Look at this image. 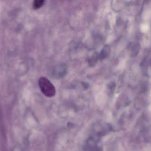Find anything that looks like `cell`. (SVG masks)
I'll use <instances>...</instances> for the list:
<instances>
[{"mask_svg": "<svg viewBox=\"0 0 151 151\" xmlns=\"http://www.w3.org/2000/svg\"><path fill=\"white\" fill-rule=\"evenodd\" d=\"M39 84L41 90L46 96L52 97L55 95L56 89L55 86L46 77H41L39 80Z\"/></svg>", "mask_w": 151, "mask_h": 151, "instance_id": "6da1fadb", "label": "cell"}, {"mask_svg": "<svg viewBox=\"0 0 151 151\" xmlns=\"http://www.w3.org/2000/svg\"><path fill=\"white\" fill-rule=\"evenodd\" d=\"M67 71V68L66 65L62 64L55 68L54 75L57 78H63L66 74Z\"/></svg>", "mask_w": 151, "mask_h": 151, "instance_id": "7a4b0ae2", "label": "cell"}, {"mask_svg": "<svg viewBox=\"0 0 151 151\" xmlns=\"http://www.w3.org/2000/svg\"><path fill=\"white\" fill-rule=\"evenodd\" d=\"M44 1L43 0H36L34 1L33 4V8L34 9H38L44 4Z\"/></svg>", "mask_w": 151, "mask_h": 151, "instance_id": "3957f363", "label": "cell"}, {"mask_svg": "<svg viewBox=\"0 0 151 151\" xmlns=\"http://www.w3.org/2000/svg\"><path fill=\"white\" fill-rule=\"evenodd\" d=\"M140 46L139 44H136L135 45H134L133 47V48L132 50V56L133 57H134L136 56H137V54L139 53V51H140Z\"/></svg>", "mask_w": 151, "mask_h": 151, "instance_id": "277c9868", "label": "cell"}, {"mask_svg": "<svg viewBox=\"0 0 151 151\" xmlns=\"http://www.w3.org/2000/svg\"><path fill=\"white\" fill-rule=\"evenodd\" d=\"M109 48L108 47H105L102 50L100 56V58L104 59L109 54Z\"/></svg>", "mask_w": 151, "mask_h": 151, "instance_id": "5b68a950", "label": "cell"}, {"mask_svg": "<svg viewBox=\"0 0 151 151\" xmlns=\"http://www.w3.org/2000/svg\"><path fill=\"white\" fill-rule=\"evenodd\" d=\"M150 65H151V61H150Z\"/></svg>", "mask_w": 151, "mask_h": 151, "instance_id": "8992f818", "label": "cell"}]
</instances>
